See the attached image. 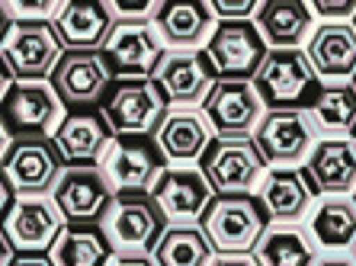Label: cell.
<instances>
[{
	"label": "cell",
	"instance_id": "cell-36",
	"mask_svg": "<svg viewBox=\"0 0 356 266\" xmlns=\"http://www.w3.org/2000/svg\"><path fill=\"white\" fill-rule=\"evenodd\" d=\"M312 266H356L353 253H321Z\"/></svg>",
	"mask_w": 356,
	"mask_h": 266
},
{
	"label": "cell",
	"instance_id": "cell-47",
	"mask_svg": "<svg viewBox=\"0 0 356 266\" xmlns=\"http://www.w3.org/2000/svg\"><path fill=\"white\" fill-rule=\"evenodd\" d=\"M353 257H356V250H353Z\"/></svg>",
	"mask_w": 356,
	"mask_h": 266
},
{
	"label": "cell",
	"instance_id": "cell-29",
	"mask_svg": "<svg viewBox=\"0 0 356 266\" xmlns=\"http://www.w3.org/2000/svg\"><path fill=\"white\" fill-rule=\"evenodd\" d=\"M49 257L55 266H109L116 250L109 247L99 225H65Z\"/></svg>",
	"mask_w": 356,
	"mask_h": 266
},
{
	"label": "cell",
	"instance_id": "cell-24",
	"mask_svg": "<svg viewBox=\"0 0 356 266\" xmlns=\"http://www.w3.org/2000/svg\"><path fill=\"white\" fill-rule=\"evenodd\" d=\"M305 176L321 196H353L356 192V138H321L305 160Z\"/></svg>",
	"mask_w": 356,
	"mask_h": 266
},
{
	"label": "cell",
	"instance_id": "cell-17",
	"mask_svg": "<svg viewBox=\"0 0 356 266\" xmlns=\"http://www.w3.org/2000/svg\"><path fill=\"white\" fill-rule=\"evenodd\" d=\"M99 167L116 192H151L170 164L154 138H116Z\"/></svg>",
	"mask_w": 356,
	"mask_h": 266
},
{
	"label": "cell",
	"instance_id": "cell-15",
	"mask_svg": "<svg viewBox=\"0 0 356 266\" xmlns=\"http://www.w3.org/2000/svg\"><path fill=\"white\" fill-rule=\"evenodd\" d=\"M0 228L17 253H49L65 228V218L51 196H17L0 218Z\"/></svg>",
	"mask_w": 356,
	"mask_h": 266
},
{
	"label": "cell",
	"instance_id": "cell-2",
	"mask_svg": "<svg viewBox=\"0 0 356 266\" xmlns=\"http://www.w3.org/2000/svg\"><path fill=\"white\" fill-rule=\"evenodd\" d=\"M99 228L116 253L151 257L170 222L151 192H116L106 215L99 218Z\"/></svg>",
	"mask_w": 356,
	"mask_h": 266
},
{
	"label": "cell",
	"instance_id": "cell-27",
	"mask_svg": "<svg viewBox=\"0 0 356 266\" xmlns=\"http://www.w3.org/2000/svg\"><path fill=\"white\" fill-rule=\"evenodd\" d=\"M254 23L270 49H305L318 29L305 0H264Z\"/></svg>",
	"mask_w": 356,
	"mask_h": 266
},
{
	"label": "cell",
	"instance_id": "cell-33",
	"mask_svg": "<svg viewBox=\"0 0 356 266\" xmlns=\"http://www.w3.org/2000/svg\"><path fill=\"white\" fill-rule=\"evenodd\" d=\"M312 13L321 23H353L356 0H312Z\"/></svg>",
	"mask_w": 356,
	"mask_h": 266
},
{
	"label": "cell",
	"instance_id": "cell-23",
	"mask_svg": "<svg viewBox=\"0 0 356 266\" xmlns=\"http://www.w3.org/2000/svg\"><path fill=\"white\" fill-rule=\"evenodd\" d=\"M154 142L170 167H199L209 144L216 142V132L202 116V109H170Z\"/></svg>",
	"mask_w": 356,
	"mask_h": 266
},
{
	"label": "cell",
	"instance_id": "cell-3",
	"mask_svg": "<svg viewBox=\"0 0 356 266\" xmlns=\"http://www.w3.org/2000/svg\"><path fill=\"white\" fill-rule=\"evenodd\" d=\"M116 138H154L170 106L151 77H119L99 103Z\"/></svg>",
	"mask_w": 356,
	"mask_h": 266
},
{
	"label": "cell",
	"instance_id": "cell-42",
	"mask_svg": "<svg viewBox=\"0 0 356 266\" xmlns=\"http://www.w3.org/2000/svg\"><path fill=\"white\" fill-rule=\"evenodd\" d=\"M13 257H17V250H13V244L7 241L3 228H0V266H10L13 263Z\"/></svg>",
	"mask_w": 356,
	"mask_h": 266
},
{
	"label": "cell",
	"instance_id": "cell-16",
	"mask_svg": "<svg viewBox=\"0 0 356 266\" xmlns=\"http://www.w3.org/2000/svg\"><path fill=\"white\" fill-rule=\"evenodd\" d=\"M164 45L151 19H116L109 42L103 45V58H106L113 77H151L158 71L164 58Z\"/></svg>",
	"mask_w": 356,
	"mask_h": 266
},
{
	"label": "cell",
	"instance_id": "cell-44",
	"mask_svg": "<svg viewBox=\"0 0 356 266\" xmlns=\"http://www.w3.org/2000/svg\"><path fill=\"white\" fill-rule=\"evenodd\" d=\"M10 17H7V10H3V0H0V45H3V39H7V33H10Z\"/></svg>",
	"mask_w": 356,
	"mask_h": 266
},
{
	"label": "cell",
	"instance_id": "cell-30",
	"mask_svg": "<svg viewBox=\"0 0 356 266\" xmlns=\"http://www.w3.org/2000/svg\"><path fill=\"white\" fill-rule=\"evenodd\" d=\"M321 138H350L356 135V87L353 81L324 83L315 103L308 106Z\"/></svg>",
	"mask_w": 356,
	"mask_h": 266
},
{
	"label": "cell",
	"instance_id": "cell-26",
	"mask_svg": "<svg viewBox=\"0 0 356 266\" xmlns=\"http://www.w3.org/2000/svg\"><path fill=\"white\" fill-rule=\"evenodd\" d=\"M305 231L318 253H353L356 250V199L321 196L305 218Z\"/></svg>",
	"mask_w": 356,
	"mask_h": 266
},
{
	"label": "cell",
	"instance_id": "cell-10",
	"mask_svg": "<svg viewBox=\"0 0 356 266\" xmlns=\"http://www.w3.org/2000/svg\"><path fill=\"white\" fill-rule=\"evenodd\" d=\"M13 81H49L65 55V45L51 23H13L0 45Z\"/></svg>",
	"mask_w": 356,
	"mask_h": 266
},
{
	"label": "cell",
	"instance_id": "cell-5",
	"mask_svg": "<svg viewBox=\"0 0 356 266\" xmlns=\"http://www.w3.org/2000/svg\"><path fill=\"white\" fill-rule=\"evenodd\" d=\"M216 196H257L270 164L257 151L254 138H216L199 160Z\"/></svg>",
	"mask_w": 356,
	"mask_h": 266
},
{
	"label": "cell",
	"instance_id": "cell-40",
	"mask_svg": "<svg viewBox=\"0 0 356 266\" xmlns=\"http://www.w3.org/2000/svg\"><path fill=\"white\" fill-rule=\"evenodd\" d=\"M212 266H257V260L250 253H238V257H216Z\"/></svg>",
	"mask_w": 356,
	"mask_h": 266
},
{
	"label": "cell",
	"instance_id": "cell-11",
	"mask_svg": "<svg viewBox=\"0 0 356 266\" xmlns=\"http://www.w3.org/2000/svg\"><path fill=\"white\" fill-rule=\"evenodd\" d=\"M151 81L170 109H202L218 77L206 51H164Z\"/></svg>",
	"mask_w": 356,
	"mask_h": 266
},
{
	"label": "cell",
	"instance_id": "cell-48",
	"mask_svg": "<svg viewBox=\"0 0 356 266\" xmlns=\"http://www.w3.org/2000/svg\"><path fill=\"white\" fill-rule=\"evenodd\" d=\"M353 26H356V19H353Z\"/></svg>",
	"mask_w": 356,
	"mask_h": 266
},
{
	"label": "cell",
	"instance_id": "cell-35",
	"mask_svg": "<svg viewBox=\"0 0 356 266\" xmlns=\"http://www.w3.org/2000/svg\"><path fill=\"white\" fill-rule=\"evenodd\" d=\"M116 19H154L161 0H109Z\"/></svg>",
	"mask_w": 356,
	"mask_h": 266
},
{
	"label": "cell",
	"instance_id": "cell-9",
	"mask_svg": "<svg viewBox=\"0 0 356 266\" xmlns=\"http://www.w3.org/2000/svg\"><path fill=\"white\" fill-rule=\"evenodd\" d=\"M116 199L103 167H65L51 190V202L58 206L65 225H99L106 208Z\"/></svg>",
	"mask_w": 356,
	"mask_h": 266
},
{
	"label": "cell",
	"instance_id": "cell-41",
	"mask_svg": "<svg viewBox=\"0 0 356 266\" xmlns=\"http://www.w3.org/2000/svg\"><path fill=\"white\" fill-rule=\"evenodd\" d=\"M17 199L13 196V190H10V183H7V176H3V170H0V218L7 215V208H10V202Z\"/></svg>",
	"mask_w": 356,
	"mask_h": 266
},
{
	"label": "cell",
	"instance_id": "cell-46",
	"mask_svg": "<svg viewBox=\"0 0 356 266\" xmlns=\"http://www.w3.org/2000/svg\"><path fill=\"white\" fill-rule=\"evenodd\" d=\"M353 199H356V192H353Z\"/></svg>",
	"mask_w": 356,
	"mask_h": 266
},
{
	"label": "cell",
	"instance_id": "cell-8",
	"mask_svg": "<svg viewBox=\"0 0 356 266\" xmlns=\"http://www.w3.org/2000/svg\"><path fill=\"white\" fill-rule=\"evenodd\" d=\"M270 55L254 19H222L206 45V58L218 81H254Z\"/></svg>",
	"mask_w": 356,
	"mask_h": 266
},
{
	"label": "cell",
	"instance_id": "cell-4",
	"mask_svg": "<svg viewBox=\"0 0 356 266\" xmlns=\"http://www.w3.org/2000/svg\"><path fill=\"white\" fill-rule=\"evenodd\" d=\"M254 87L266 109H308L324 83L305 49H270L254 77Z\"/></svg>",
	"mask_w": 356,
	"mask_h": 266
},
{
	"label": "cell",
	"instance_id": "cell-32",
	"mask_svg": "<svg viewBox=\"0 0 356 266\" xmlns=\"http://www.w3.org/2000/svg\"><path fill=\"white\" fill-rule=\"evenodd\" d=\"M10 23H51L58 17V0H3Z\"/></svg>",
	"mask_w": 356,
	"mask_h": 266
},
{
	"label": "cell",
	"instance_id": "cell-25",
	"mask_svg": "<svg viewBox=\"0 0 356 266\" xmlns=\"http://www.w3.org/2000/svg\"><path fill=\"white\" fill-rule=\"evenodd\" d=\"M305 55L321 83H343L356 77V26L353 23H318Z\"/></svg>",
	"mask_w": 356,
	"mask_h": 266
},
{
	"label": "cell",
	"instance_id": "cell-18",
	"mask_svg": "<svg viewBox=\"0 0 356 266\" xmlns=\"http://www.w3.org/2000/svg\"><path fill=\"white\" fill-rule=\"evenodd\" d=\"M151 26L167 51H206L218 19L206 0H161Z\"/></svg>",
	"mask_w": 356,
	"mask_h": 266
},
{
	"label": "cell",
	"instance_id": "cell-1",
	"mask_svg": "<svg viewBox=\"0 0 356 266\" xmlns=\"http://www.w3.org/2000/svg\"><path fill=\"white\" fill-rule=\"evenodd\" d=\"M270 225L273 222L257 196H216L199 218V228L209 238L216 257L254 253Z\"/></svg>",
	"mask_w": 356,
	"mask_h": 266
},
{
	"label": "cell",
	"instance_id": "cell-19",
	"mask_svg": "<svg viewBox=\"0 0 356 266\" xmlns=\"http://www.w3.org/2000/svg\"><path fill=\"white\" fill-rule=\"evenodd\" d=\"M65 167H97L109 154L116 135L99 109H74L67 113L58 132L51 135Z\"/></svg>",
	"mask_w": 356,
	"mask_h": 266
},
{
	"label": "cell",
	"instance_id": "cell-38",
	"mask_svg": "<svg viewBox=\"0 0 356 266\" xmlns=\"http://www.w3.org/2000/svg\"><path fill=\"white\" fill-rule=\"evenodd\" d=\"M109 266H154L151 257H138V253H116L109 260Z\"/></svg>",
	"mask_w": 356,
	"mask_h": 266
},
{
	"label": "cell",
	"instance_id": "cell-20",
	"mask_svg": "<svg viewBox=\"0 0 356 266\" xmlns=\"http://www.w3.org/2000/svg\"><path fill=\"white\" fill-rule=\"evenodd\" d=\"M151 196L170 225H199L209 202L216 199V192L199 167H167Z\"/></svg>",
	"mask_w": 356,
	"mask_h": 266
},
{
	"label": "cell",
	"instance_id": "cell-28",
	"mask_svg": "<svg viewBox=\"0 0 356 266\" xmlns=\"http://www.w3.org/2000/svg\"><path fill=\"white\" fill-rule=\"evenodd\" d=\"M250 257L257 260V266H312L321 253L305 225H270Z\"/></svg>",
	"mask_w": 356,
	"mask_h": 266
},
{
	"label": "cell",
	"instance_id": "cell-31",
	"mask_svg": "<svg viewBox=\"0 0 356 266\" xmlns=\"http://www.w3.org/2000/svg\"><path fill=\"white\" fill-rule=\"evenodd\" d=\"M151 260L154 266H212L216 250L199 225H170Z\"/></svg>",
	"mask_w": 356,
	"mask_h": 266
},
{
	"label": "cell",
	"instance_id": "cell-13",
	"mask_svg": "<svg viewBox=\"0 0 356 266\" xmlns=\"http://www.w3.org/2000/svg\"><path fill=\"white\" fill-rule=\"evenodd\" d=\"M113 81L116 77L109 71L103 51H65L49 77V83L71 113L74 109H99Z\"/></svg>",
	"mask_w": 356,
	"mask_h": 266
},
{
	"label": "cell",
	"instance_id": "cell-49",
	"mask_svg": "<svg viewBox=\"0 0 356 266\" xmlns=\"http://www.w3.org/2000/svg\"><path fill=\"white\" fill-rule=\"evenodd\" d=\"M353 138H356V135H353Z\"/></svg>",
	"mask_w": 356,
	"mask_h": 266
},
{
	"label": "cell",
	"instance_id": "cell-43",
	"mask_svg": "<svg viewBox=\"0 0 356 266\" xmlns=\"http://www.w3.org/2000/svg\"><path fill=\"white\" fill-rule=\"evenodd\" d=\"M10 148H13V135H10V128L3 125V119H0V164L7 160Z\"/></svg>",
	"mask_w": 356,
	"mask_h": 266
},
{
	"label": "cell",
	"instance_id": "cell-21",
	"mask_svg": "<svg viewBox=\"0 0 356 266\" xmlns=\"http://www.w3.org/2000/svg\"><path fill=\"white\" fill-rule=\"evenodd\" d=\"M257 199L264 202L273 225H305L318 202V192L308 183L302 167H273L260 183Z\"/></svg>",
	"mask_w": 356,
	"mask_h": 266
},
{
	"label": "cell",
	"instance_id": "cell-7",
	"mask_svg": "<svg viewBox=\"0 0 356 266\" xmlns=\"http://www.w3.org/2000/svg\"><path fill=\"white\" fill-rule=\"evenodd\" d=\"M65 116L67 106L49 81H17L0 106V119L13 138H51Z\"/></svg>",
	"mask_w": 356,
	"mask_h": 266
},
{
	"label": "cell",
	"instance_id": "cell-22",
	"mask_svg": "<svg viewBox=\"0 0 356 266\" xmlns=\"http://www.w3.org/2000/svg\"><path fill=\"white\" fill-rule=\"evenodd\" d=\"M51 26L65 51H103L116 17L109 0H65Z\"/></svg>",
	"mask_w": 356,
	"mask_h": 266
},
{
	"label": "cell",
	"instance_id": "cell-45",
	"mask_svg": "<svg viewBox=\"0 0 356 266\" xmlns=\"http://www.w3.org/2000/svg\"><path fill=\"white\" fill-rule=\"evenodd\" d=\"M353 87H356V77H353Z\"/></svg>",
	"mask_w": 356,
	"mask_h": 266
},
{
	"label": "cell",
	"instance_id": "cell-12",
	"mask_svg": "<svg viewBox=\"0 0 356 266\" xmlns=\"http://www.w3.org/2000/svg\"><path fill=\"white\" fill-rule=\"evenodd\" d=\"M13 196H51L65 160L51 138H13L7 160L0 164Z\"/></svg>",
	"mask_w": 356,
	"mask_h": 266
},
{
	"label": "cell",
	"instance_id": "cell-37",
	"mask_svg": "<svg viewBox=\"0 0 356 266\" xmlns=\"http://www.w3.org/2000/svg\"><path fill=\"white\" fill-rule=\"evenodd\" d=\"M10 266H55L49 253H17Z\"/></svg>",
	"mask_w": 356,
	"mask_h": 266
},
{
	"label": "cell",
	"instance_id": "cell-14",
	"mask_svg": "<svg viewBox=\"0 0 356 266\" xmlns=\"http://www.w3.org/2000/svg\"><path fill=\"white\" fill-rule=\"evenodd\" d=\"M202 116L209 119L216 138H254L266 106L254 81H218L202 103Z\"/></svg>",
	"mask_w": 356,
	"mask_h": 266
},
{
	"label": "cell",
	"instance_id": "cell-39",
	"mask_svg": "<svg viewBox=\"0 0 356 266\" xmlns=\"http://www.w3.org/2000/svg\"><path fill=\"white\" fill-rule=\"evenodd\" d=\"M13 74H10V67H7V61H3V55H0V106H3V100H7V93H10V87H13Z\"/></svg>",
	"mask_w": 356,
	"mask_h": 266
},
{
	"label": "cell",
	"instance_id": "cell-6",
	"mask_svg": "<svg viewBox=\"0 0 356 266\" xmlns=\"http://www.w3.org/2000/svg\"><path fill=\"white\" fill-rule=\"evenodd\" d=\"M318 142H321V132L308 109H266V116L254 132V144L270 164V170L305 167Z\"/></svg>",
	"mask_w": 356,
	"mask_h": 266
},
{
	"label": "cell",
	"instance_id": "cell-34",
	"mask_svg": "<svg viewBox=\"0 0 356 266\" xmlns=\"http://www.w3.org/2000/svg\"><path fill=\"white\" fill-rule=\"evenodd\" d=\"M264 0H209V7L216 13V19H254Z\"/></svg>",
	"mask_w": 356,
	"mask_h": 266
}]
</instances>
